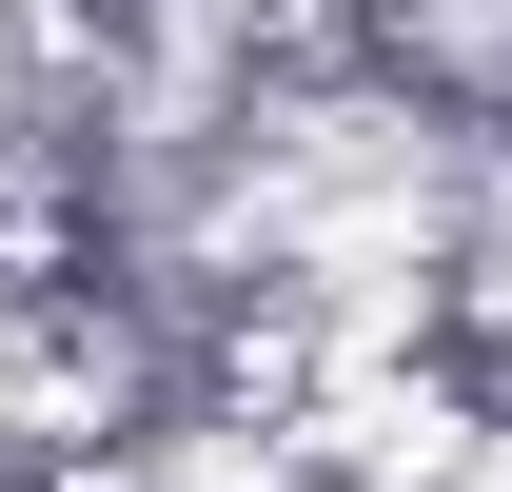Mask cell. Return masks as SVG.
<instances>
[{
	"mask_svg": "<svg viewBox=\"0 0 512 492\" xmlns=\"http://www.w3.org/2000/svg\"><path fill=\"white\" fill-rule=\"evenodd\" d=\"M493 414H512V394H493L473 355H335L296 433H316L335 492H453L473 453H493Z\"/></svg>",
	"mask_w": 512,
	"mask_h": 492,
	"instance_id": "cell-1",
	"label": "cell"
},
{
	"mask_svg": "<svg viewBox=\"0 0 512 492\" xmlns=\"http://www.w3.org/2000/svg\"><path fill=\"white\" fill-rule=\"evenodd\" d=\"M453 492H512V414H493V453H473V473H453Z\"/></svg>",
	"mask_w": 512,
	"mask_h": 492,
	"instance_id": "cell-2",
	"label": "cell"
}]
</instances>
